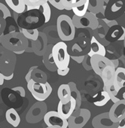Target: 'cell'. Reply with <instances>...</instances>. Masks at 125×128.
Returning <instances> with one entry per match:
<instances>
[{"mask_svg": "<svg viewBox=\"0 0 125 128\" xmlns=\"http://www.w3.org/2000/svg\"><path fill=\"white\" fill-rule=\"evenodd\" d=\"M91 116L90 110L81 108L78 115H72L68 119V128H83L88 122Z\"/></svg>", "mask_w": 125, "mask_h": 128, "instance_id": "obj_8", "label": "cell"}, {"mask_svg": "<svg viewBox=\"0 0 125 128\" xmlns=\"http://www.w3.org/2000/svg\"><path fill=\"white\" fill-rule=\"evenodd\" d=\"M27 88L34 99L38 102L44 101L52 93V88L48 82L46 83H37L31 79L27 82Z\"/></svg>", "mask_w": 125, "mask_h": 128, "instance_id": "obj_4", "label": "cell"}, {"mask_svg": "<svg viewBox=\"0 0 125 128\" xmlns=\"http://www.w3.org/2000/svg\"><path fill=\"white\" fill-rule=\"evenodd\" d=\"M123 100H125V92L123 93Z\"/></svg>", "mask_w": 125, "mask_h": 128, "instance_id": "obj_41", "label": "cell"}, {"mask_svg": "<svg viewBox=\"0 0 125 128\" xmlns=\"http://www.w3.org/2000/svg\"><path fill=\"white\" fill-rule=\"evenodd\" d=\"M89 1V8L88 12L94 14L95 15L102 12L104 8V0H88Z\"/></svg>", "mask_w": 125, "mask_h": 128, "instance_id": "obj_21", "label": "cell"}, {"mask_svg": "<svg viewBox=\"0 0 125 128\" xmlns=\"http://www.w3.org/2000/svg\"><path fill=\"white\" fill-rule=\"evenodd\" d=\"M9 17H11V12L9 8L3 3L0 2V18L6 20Z\"/></svg>", "mask_w": 125, "mask_h": 128, "instance_id": "obj_30", "label": "cell"}, {"mask_svg": "<svg viewBox=\"0 0 125 128\" xmlns=\"http://www.w3.org/2000/svg\"><path fill=\"white\" fill-rule=\"evenodd\" d=\"M124 46L125 48V38H124Z\"/></svg>", "mask_w": 125, "mask_h": 128, "instance_id": "obj_42", "label": "cell"}, {"mask_svg": "<svg viewBox=\"0 0 125 128\" xmlns=\"http://www.w3.org/2000/svg\"><path fill=\"white\" fill-rule=\"evenodd\" d=\"M76 26L72 18L66 14H61L56 20V30L62 42H70L76 36Z\"/></svg>", "mask_w": 125, "mask_h": 128, "instance_id": "obj_2", "label": "cell"}, {"mask_svg": "<svg viewBox=\"0 0 125 128\" xmlns=\"http://www.w3.org/2000/svg\"><path fill=\"white\" fill-rule=\"evenodd\" d=\"M27 10H36L41 6L48 2V0H24Z\"/></svg>", "mask_w": 125, "mask_h": 128, "instance_id": "obj_26", "label": "cell"}, {"mask_svg": "<svg viewBox=\"0 0 125 128\" xmlns=\"http://www.w3.org/2000/svg\"><path fill=\"white\" fill-rule=\"evenodd\" d=\"M31 78L37 83H46L47 82V76L44 72L38 68L34 69L31 74Z\"/></svg>", "mask_w": 125, "mask_h": 128, "instance_id": "obj_23", "label": "cell"}, {"mask_svg": "<svg viewBox=\"0 0 125 128\" xmlns=\"http://www.w3.org/2000/svg\"><path fill=\"white\" fill-rule=\"evenodd\" d=\"M92 126L94 128H117L118 123H114L111 120L108 112H103L93 118Z\"/></svg>", "mask_w": 125, "mask_h": 128, "instance_id": "obj_10", "label": "cell"}, {"mask_svg": "<svg viewBox=\"0 0 125 128\" xmlns=\"http://www.w3.org/2000/svg\"><path fill=\"white\" fill-rule=\"evenodd\" d=\"M90 66L94 71V72L101 76L103 70L108 66H112V62L110 59L106 56H100V55H94L90 57ZM114 67V66H113Z\"/></svg>", "mask_w": 125, "mask_h": 128, "instance_id": "obj_9", "label": "cell"}, {"mask_svg": "<svg viewBox=\"0 0 125 128\" xmlns=\"http://www.w3.org/2000/svg\"><path fill=\"white\" fill-rule=\"evenodd\" d=\"M46 128H60V127H58V126H47Z\"/></svg>", "mask_w": 125, "mask_h": 128, "instance_id": "obj_40", "label": "cell"}, {"mask_svg": "<svg viewBox=\"0 0 125 128\" xmlns=\"http://www.w3.org/2000/svg\"><path fill=\"white\" fill-rule=\"evenodd\" d=\"M76 101L72 96L70 101L66 104H64L60 101L58 102L57 112L62 118H64L66 120H68L73 114V113L76 111Z\"/></svg>", "mask_w": 125, "mask_h": 128, "instance_id": "obj_13", "label": "cell"}, {"mask_svg": "<svg viewBox=\"0 0 125 128\" xmlns=\"http://www.w3.org/2000/svg\"><path fill=\"white\" fill-rule=\"evenodd\" d=\"M88 8H89V1L87 0V2L78 7H75L72 10L74 13V15L77 17H83L88 12Z\"/></svg>", "mask_w": 125, "mask_h": 128, "instance_id": "obj_28", "label": "cell"}, {"mask_svg": "<svg viewBox=\"0 0 125 128\" xmlns=\"http://www.w3.org/2000/svg\"><path fill=\"white\" fill-rule=\"evenodd\" d=\"M48 3H50L53 7L58 10H64V6L62 3V0H48Z\"/></svg>", "mask_w": 125, "mask_h": 128, "instance_id": "obj_31", "label": "cell"}, {"mask_svg": "<svg viewBox=\"0 0 125 128\" xmlns=\"http://www.w3.org/2000/svg\"><path fill=\"white\" fill-rule=\"evenodd\" d=\"M57 96L60 102L64 104L68 103L72 98V93L70 87L68 84H61L57 90Z\"/></svg>", "mask_w": 125, "mask_h": 128, "instance_id": "obj_15", "label": "cell"}, {"mask_svg": "<svg viewBox=\"0 0 125 128\" xmlns=\"http://www.w3.org/2000/svg\"><path fill=\"white\" fill-rule=\"evenodd\" d=\"M101 96H102V99H101V100L94 102V104L96 106H97V107L104 106L105 105H106V104L108 102L109 100H111L106 90H102V91L101 92Z\"/></svg>", "mask_w": 125, "mask_h": 128, "instance_id": "obj_29", "label": "cell"}, {"mask_svg": "<svg viewBox=\"0 0 125 128\" xmlns=\"http://www.w3.org/2000/svg\"><path fill=\"white\" fill-rule=\"evenodd\" d=\"M6 20L0 18V36H1L2 33H4L3 31L6 28Z\"/></svg>", "mask_w": 125, "mask_h": 128, "instance_id": "obj_34", "label": "cell"}, {"mask_svg": "<svg viewBox=\"0 0 125 128\" xmlns=\"http://www.w3.org/2000/svg\"><path fill=\"white\" fill-rule=\"evenodd\" d=\"M114 86L118 92L125 88V68L118 67L116 69Z\"/></svg>", "mask_w": 125, "mask_h": 128, "instance_id": "obj_17", "label": "cell"}, {"mask_svg": "<svg viewBox=\"0 0 125 128\" xmlns=\"http://www.w3.org/2000/svg\"><path fill=\"white\" fill-rule=\"evenodd\" d=\"M44 121L48 126H58L60 128H68V120L62 118L56 111L46 112L44 116Z\"/></svg>", "mask_w": 125, "mask_h": 128, "instance_id": "obj_7", "label": "cell"}, {"mask_svg": "<svg viewBox=\"0 0 125 128\" xmlns=\"http://www.w3.org/2000/svg\"><path fill=\"white\" fill-rule=\"evenodd\" d=\"M4 81H5V79L3 78V76L1 72H0V86L4 84Z\"/></svg>", "mask_w": 125, "mask_h": 128, "instance_id": "obj_38", "label": "cell"}, {"mask_svg": "<svg viewBox=\"0 0 125 128\" xmlns=\"http://www.w3.org/2000/svg\"><path fill=\"white\" fill-rule=\"evenodd\" d=\"M106 50L104 45L100 42L95 36H92L90 39V50L88 53L90 57L94 55H100L106 56Z\"/></svg>", "mask_w": 125, "mask_h": 128, "instance_id": "obj_14", "label": "cell"}, {"mask_svg": "<svg viewBox=\"0 0 125 128\" xmlns=\"http://www.w3.org/2000/svg\"><path fill=\"white\" fill-rule=\"evenodd\" d=\"M108 113L111 120L114 123H118L125 119V100H120L114 103Z\"/></svg>", "mask_w": 125, "mask_h": 128, "instance_id": "obj_11", "label": "cell"}, {"mask_svg": "<svg viewBox=\"0 0 125 128\" xmlns=\"http://www.w3.org/2000/svg\"><path fill=\"white\" fill-rule=\"evenodd\" d=\"M70 87V90H71V93H72V96L76 100V108L75 112L73 113L72 115H78L80 112L81 110V105H82V96H81V94L78 91L76 84L74 82H70L68 84Z\"/></svg>", "mask_w": 125, "mask_h": 128, "instance_id": "obj_20", "label": "cell"}, {"mask_svg": "<svg viewBox=\"0 0 125 128\" xmlns=\"http://www.w3.org/2000/svg\"><path fill=\"white\" fill-rule=\"evenodd\" d=\"M6 118L7 122L14 127H18L20 123V115L14 108H11L6 111Z\"/></svg>", "mask_w": 125, "mask_h": 128, "instance_id": "obj_19", "label": "cell"}, {"mask_svg": "<svg viewBox=\"0 0 125 128\" xmlns=\"http://www.w3.org/2000/svg\"><path fill=\"white\" fill-rule=\"evenodd\" d=\"M36 10H38L42 13V14L44 18V23H48L50 20V17H51V10H50V8L48 2L41 6Z\"/></svg>", "mask_w": 125, "mask_h": 128, "instance_id": "obj_25", "label": "cell"}, {"mask_svg": "<svg viewBox=\"0 0 125 128\" xmlns=\"http://www.w3.org/2000/svg\"><path fill=\"white\" fill-rule=\"evenodd\" d=\"M70 70L69 67L66 68V69H65V70H59V69H57L56 72H57V74H58L59 76H66L69 73Z\"/></svg>", "mask_w": 125, "mask_h": 128, "instance_id": "obj_33", "label": "cell"}, {"mask_svg": "<svg viewBox=\"0 0 125 128\" xmlns=\"http://www.w3.org/2000/svg\"><path fill=\"white\" fill-rule=\"evenodd\" d=\"M72 20L76 28L78 29L90 28L95 30L99 26V20L96 16L90 12H88L83 17H77L74 15L72 18Z\"/></svg>", "mask_w": 125, "mask_h": 128, "instance_id": "obj_6", "label": "cell"}, {"mask_svg": "<svg viewBox=\"0 0 125 128\" xmlns=\"http://www.w3.org/2000/svg\"><path fill=\"white\" fill-rule=\"evenodd\" d=\"M51 53L55 66L59 70H65L69 67L70 55L68 53L67 45L64 42L55 44L51 49Z\"/></svg>", "mask_w": 125, "mask_h": 128, "instance_id": "obj_3", "label": "cell"}, {"mask_svg": "<svg viewBox=\"0 0 125 128\" xmlns=\"http://www.w3.org/2000/svg\"><path fill=\"white\" fill-rule=\"evenodd\" d=\"M36 68H38L37 66H33V67H32V68H30V70H29V72H27V74L26 75V77H25V79H26V82H29L32 79V78H31L32 72V70H33L34 69H36Z\"/></svg>", "mask_w": 125, "mask_h": 128, "instance_id": "obj_35", "label": "cell"}, {"mask_svg": "<svg viewBox=\"0 0 125 128\" xmlns=\"http://www.w3.org/2000/svg\"><path fill=\"white\" fill-rule=\"evenodd\" d=\"M5 2L6 5L17 14L24 13L26 8L24 0H5Z\"/></svg>", "mask_w": 125, "mask_h": 128, "instance_id": "obj_18", "label": "cell"}, {"mask_svg": "<svg viewBox=\"0 0 125 128\" xmlns=\"http://www.w3.org/2000/svg\"><path fill=\"white\" fill-rule=\"evenodd\" d=\"M12 90L13 91L17 92L21 97H25L26 96V91L23 87H15V88H13Z\"/></svg>", "mask_w": 125, "mask_h": 128, "instance_id": "obj_32", "label": "cell"}, {"mask_svg": "<svg viewBox=\"0 0 125 128\" xmlns=\"http://www.w3.org/2000/svg\"><path fill=\"white\" fill-rule=\"evenodd\" d=\"M4 33H2L1 36H0V44H2V39H3V37H4Z\"/></svg>", "mask_w": 125, "mask_h": 128, "instance_id": "obj_39", "label": "cell"}, {"mask_svg": "<svg viewBox=\"0 0 125 128\" xmlns=\"http://www.w3.org/2000/svg\"><path fill=\"white\" fill-rule=\"evenodd\" d=\"M115 70L116 69L112 66H106L101 75V78L103 82L104 86H108L114 84V76H115Z\"/></svg>", "mask_w": 125, "mask_h": 128, "instance_id": "obj_16", "label": "cell"}, {"mask_svg": "<svg viewBox=\"0 0 125 128\" xmlns=\"http://www.w3.org/2000/svg\"><path fill=\"white\" fill-rule=\"evenodd\" d=\"M29 41H32V42H36L38 40L40 32H38V30L37 29H22L21 32H20Z\"/></svg>", "mask_w": 125, "mask_h": 128, "instance_id": "obj_22", "label": "cell"}, {"mask_svg": "<svg viewBox=\"0 0 125 128\" xmlns=\"http://www.w3.org/2000/svg\"><path fill=\"white\" fill-rule=\"evenodd\" d=\"M103 90H106L108 94V95L110 96V99H111V100L112 101L113 103H116V102H118V101L120 100L117 96L118 94V92L115 89V88L114 86V84H111V85H108V86H106V87L104 86L103 87Z\"/></svg>", "mask_w": 125, "mask_h": 128, "instance_id": "obj_27", "label": "cell"}, {"mask_svg": "<svg viewBox=\"0 0 125 128\" xmlns=\"http://www.w3.org/2000/svg\"><path fill=\"white\" fill-rule=\"evenodd\" d=\"M125 13V0H108L104 16L109 20H116Z\"/></svg>", "mask_w": 125, "mask_h": 128, "instance_id": "obj_5", "label": "cell"}, {"mask_svg": "<svg viewBox=\"0 0 125 128\" xmlns=\"http://www.w3.org/2000/svg\"><path fill=\"white\" fill-rule=\"evenodd\" d=\"M112 60V66L115 68V69H117V67L118 66V64H119V62H118V60Z\"/></svg>", "mask_w": 125, "mask_h": 128, "instance_id": "obj_37", "label": "cell"}, {"mask_svg": "<svg viewBox=\"0 0 125 128\" xmlns=\"http://www.w3.org/2000/svg\"><path fill=\"white\" fill-rule=\"evenodd\" d=\"M117 128H125V119L118 122V126Z\"/></svg>", "mask_w": 125, "mask_h": 128, "instance_id": "obj_36", "label": "cell"}, {"mask_svg": "<svg viewBox=\"0 0 125 128\" xmlns=\"http://www.w3.org/2000/svg\"><path fill=\"white\" fill-rule=\"evenodd\" d=\"M87 0H62L65 10H72L75 7H78L84 5Z\"/></svg>", "mask_w": 125, "mask_h": 128, "instance_id": "obj_24", "label": "cell"}, {"mask_svg": "<svg viewBox=\"0 0 125 128\" xmlns=\"http://www.w3.org/2000/svg\"><path fill=\"white\" fill-rule=\"evenodd\" d=\"M105 38L108 42L124 41L125 38V28L118 24L114 25L108 30Z\"/></svg>", "mask_w": 125, "mask_h": 128, "instance_id": "obj_12", "label": "cell"}, {"mask_svg": "<svg viewBox=\"0 0 125 128\" xmlns=\"http://www.w3.org/2000/svg\"><path fill=\"white\" fill-rule=\"evenodd\" d=\"M2 44L7 50L16 54H21L28 48L29 40L21 32H12L4 36Z\"/></svg>", "mask_w": 125, "mask_h": 128, "instance_id": "obj_1", "label": "cell"}]
</instances>
